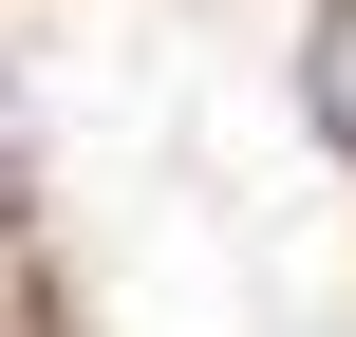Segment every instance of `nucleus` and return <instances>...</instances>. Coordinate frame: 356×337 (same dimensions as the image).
I'll return each instance as SVG.
<instances>
[{
  "label": "nucleus",
  "mask_w": 356,
  "mask_h": 337,
  "mask_svg": "<svg viewBox=\"0 0 356 337\" xmlns=\"http://www.w3.org/2000/svg\"><path fill=\"white\" fill-rule=\"evenodd\" d=\"M300 113L356 150V0H319V38H300Z\"/></svg>",
  "instance_id": "nucleus-1"
},
{
  "label": "nucleus",
  "mask_w": 356,
  "mask_h": 337,
  "mask_svg": "<svg viewBox=\"0 0 356 337\" xmlns=\"http://www.w3.org/2000/svg\"><path fill=\"white\" fill-rule=\"evenodd\" d=\"M0 169H19V150H0Z\"/></svg>",
  "instance_id": "nucleus-2"
}]
</instances>
